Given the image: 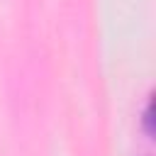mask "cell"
<instances>
[{
    "instance_id": "cell-1",
    "label": "cell",
    "mask_w": 156,
    "mask_h": 156,
    "mask_svg": "<svg viewBox=\"0 0 156 156\" xmlns=\"http://www.w3.org/2000/svg\"><path fill=\"white\" fill-rule=\"evenodd\" d=\"M151 110H154V100L149 98L146 105H144V115H141V127L146 134H154V127H151Z\"/></svg>"
}]
</instances>
